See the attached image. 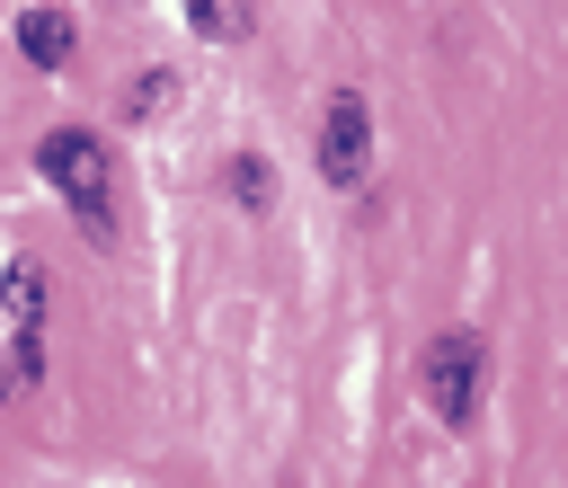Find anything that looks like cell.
Listing matches in <instances>:
<instances>
[{"instance_id":"obj_4","label":"cell","mask_w":568,"mask_h":488,"mask_svg":"<svg viewBox=\"0 0 568 488\" xmlns=\"http://www.w3.org/2000/svg\"><path fill=\"white\" fill-rule=\"evenodd\" d=\"M18 53H27L36 71H62V62H71V18H62V9H27V18H18Z\"/></svg>"},{"instance_id":"obj_5","label":"cell","mask_w":568,"mask_h":488,"mask_svg":"<svg viewBox=\"0 0 568 488\" xmlns=\"http://www.w3.org/2000/svg\"><path fill=\"white\" fill-rule=\"evenodd\" d=\"M36 382H44V337L36 328H9L0 337V399H27Z\"/></svg>"},{"instance_id":"obj_9","label":"cell","mask_w":568,"mask_h":488,"mask_svg":"<svg viewBox=\"0 0 568 488\" xmlns=\"http://www.w3.org/2000/svg\"><path fill=\"white\" fill-rule=\"evenodd\" d=\"M160 106H169V80H133L124 89V115H160Z\"/></svg>"},{"instance_id":"obj_1","label":"cell","mask_w":568,"mask_h":488,"mask_svg":"<svg viewBox=\"0 0 568 488\" xmlns=\"http://www.w3.org/2000/svg\"><path fill=\"white\" fill-rule=\"evenodd\" d=\"M36 169H44V186L80 213V231H89L98 248H115V169H106V142L62 124V133L36 142Z\"/></svg>"},{"instance_id":"obj_2","label":"cell","mask_w":568,"mask_h":488,"mask_svg":"<svg viewBox=\"0 0 568 488\" xmlns=\"http://www.w3.org/2000/svg\"><path fill=\"white\" fill-rule=\"evenodd\" d=\"M479 382H488V346H479L470 328H444V337L417 355V390H426V408H435L444 426H470V417H479Z\"/></svg>"},{"instance_id":"obj_7","label":"cell","mask_w":568,"mask_h":488,"mask_svg":"<svg viewBox=\"0 0 568 488\" xmlns=\"http://www.w3.org/2000/svg\"><path fill=\"white\" fill-rule=\"evenodd\" d=\"M248 18H257L248 0H186V27H195V35H213V44H240V35H248Z\"/></svg>"},{"instance_id":"obj_6","label":"cell","mask_w":568,"mask_h":488,"mask_svg":"<svg viewBox=\"0 0 568 488\" xmlns=\"http://www.w3.org/2000/svg\"><path fill=\"white\" fill-rule=\"evenodd\" d=\"M9 328H36L44 337V266L36 257H9Z\"/></svg>"},{"instance_id":"obj_8","label":"cell","mask_w":568,"mask_h":488,"mask_svg":"<svg viewBox=\"0 0 568 488\" xmlns=\"http://www.w3.org/2000/svg\"><path fill=\"white\" fill-rule=\"evenodd\" d=\"M231 195H240L248 213H266V204H275V186H266V160H231Z\"/></svg>"},{"instance_id":"obj_3","label":"cell","mask_w":568,"mask_h":488,"mask_svg":"<svg viewBox=\"0 0 568 488\" xmlns=\"http://www.w3.org/2000/svg\"><path fill=\"white\" fill-rule=\"evenodd\" d=\"M364 169H373V106L355 89H337L320 106V177L328 186H364Z\"/></svg>"}]
</instances>
